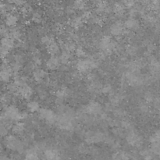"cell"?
Listing matches in <instances>:
<instances>
[{
	"label": "cell",
	"instance_id": "9",
	"mask_svg": "<svg viewBox=\"0 0 160 160\" xmlns=\"http://www.w3.org/2000/svg\"><path fill=\"white\" fill-rule=\"evenodd\" d=\"M15 47V40L11 37H4L1 42V55L2 58L4 59L9 52H10Z\"/></svg>",
	"mask_w": 160,
	"mask_h": 160
},
{
	"label": "cell",
	"instance_id": "46",
	"mask_svg": "<svg viewBox=\"0 0 160 160\" xmlns=\"http://www.w3.org/2000/svg\"><path fill=\"white\" fill-rule=\"evenodd\" d=\"M74 11H75V9L73 8V6H72V7H67V9H66V12H67V14H69V15H72V14L74 13Z\"/></svg>",
	"mask_w": 160,
	"mask_h": 160
},
{
	"label": "cell",
	"instance_id": "24",
	"mask_svg": "<svg viewBox=\"0 0 160 160\" xmlns=\"http://www.w3.org/2000/svg\"><path fill=\"white\" fill-rule=\"evenodd\" d=\"M85 20L82 16H76L70 20V26L73 28H80L83 26Z\"/></svg>",
	"mask_w": 160,
	"mask_h": 160
},
{
	"label": "cell",
	"instance_id": "38",
	"mask_svg": "<svg viewBox=\"0 0 160 160\" xmlns=\"http://www.w3.org/2000/svg\"><path fill=\"white\" fill-rule=\"evenodd\" d=\"M126 52L129 56H135L138 53V48L134 45H128L126 48Z\"/></svg>",
	"mask_w": 160,
	"mask_h": 160
},
{
	"label": "cell",
	"instance_id": "6",
	"mask_svg": "<svg viewBox=\"0 0 160 160\" xmlns=\"http://www.w3.org/2000/svg\"><path fill=\"white\" fill-rule=\"evenodd\" d=\"M106 140V135L100 131H88L84 135V141L88 145L98 144Z\"/></svg>",
	"mask_w": 160,
	"mask_h": 160
},
{
	"label": "cell",
	"instance_id": "30",
	"mask_svg": "<svg viewBox=\"0 0 160 160\" xmlns=\"http://www.w3.org/2000/svg\"><path fill=\"white\" fill-rule=\"evenodd\" d=\"M13 82H15L16 84L19 86V87H21V86L28 84L26 77L22 76V75H19V74L15 75V77H14Z\"/></svg>",
	"mask_w": 160,
	"mask_h": 160
},
{
	"label": "cell",
	"instance_id": "16",
	"mask_svg": "<svg viewBox=\"0 0 160 160\" xmlns=\"http://www.w3.org/2000/svg\"><path fill=\"white\" fill-rule=\"evenodd\" d=\"M124 27L125 29L128 30V31H138L140 28V23L137 19L134 17H131L127 19L126 21L124 22Z\"/></svg>",
	"mask_w": 160,
	"mask_h": 160
},
{
	"label": "cell",
	"instance_id": "47",
	"mask_svg": "<svg viewBox=\"0 0 160 160\" xmlns=\"http://www.w3.org/2000/svg\"><path fill=\"white\" fill-rule=\"evenodd\" d=\"M1 160H9V158L7 157V156H2V158H1Z\"/></svg>",
	"mask_w": 160,
	"mask_h": 160
},
{
	"label": "cell",
	"instance_id": "11",
	"mask_svg": "<svg viewBox=\"0 0 160 160\" xmlns=\"http://www.w3.org/2000/svg\"><path fill=\"white\" fill-rule=\"evenodd\" d=\"M126 140L127 142L133 147H140L143 143V138L142 136L134 131H131L128 133Z\"/></svg>",
	"mask_w": 160,
	"mask_h": 160
},
{
	"label": "cell",
	"instance_id": "14",
	"mask_svg": "<svg viewBox=\"0 0 160 160\" xmlns=\"http://www.w3.org/2000/svg\"><path fill=\"white\" fill-rule=\"evenodd\" d=\"M109 32L114 37H120L125 32L124 24L120 21L115 22L109 28Z\"/></svg>",
	"mask_w": 160,
	"mask_h": 160
},
{
	"label": "cell",
	"instance_id": "41",
	"mask_svg": "<svg viewBox=\"0 0 160 160\" xmlns=\"http://www.w3.org/2000/svg\"><path fill=\"white\" fill-rule=\"evenodd\" d=\"M123 6L128 9H132L134 8V5H135V0H123Z\"/></svg>",
	"mask_w": 160,
	"mask_h": 160
},
{
	"label": "cell",
	"instance_id": "5",
	"mask_svg": "<svg viewBox=\"0 0 160 160\" xmlns=\"http://www.w3.org/2000/svg\"><path fill=\"white\" fill-rule=\"evenodd\" d=\"M98 46L102 50V52L107 56L117 48V44L116 41L112 39L110 36H105L100 40Z\"/></svg>",
	"mask_w": 160,
	"mask_h": 160
},
{
	"label": "cell",
	"instance_id": "4",
	"mask_svg": "<svg viewBox=\"0 0 160 160\" xmlns=\"http://www.w3.org/2000/svg\"><path fill=\"white\" fill-rule=\"evenodd\" d=\"M4 145L8 149L19 152H22L24 148L23 143L16 135L6 136L4 139Z\"/></svg>",
	"mask_w": 160,
	"mask_h": 160
},
{
	"label": "cell",
	"instance_id": "21",
	"mask_svg": "<svg viewBox=\"0 0 160 160\" xmlns=\"http://www.w3.org/2000/svg\"><path fill=\"white\" fill-rule=\"evenodd\" d=\"M46 48L47 52H48V54L51 55V56H56L59 52V50H60L59 45L55 40L52 41L50 44H48L46 46Z\"/></svg>",
	"mask_w": 160,
	"mask_h": 160
},
{
	"label": "cell",
	"instance_id": "23",
	"mask_svg": "<svg viewBox=\"0 0 160 160\" xmlns=\"http://www.w3.org/2000/svg\"><path fill=\"white\" fill-rule=\"evenodd\" d=\"M12 131L15 135H21L25 131V125L22 122H17L15 124L12 125Z\"/></svg>",
	"mask_w": 160,
	"mask_h": 160
},
{
	"label": "cell",
	"instance_id": "48",
	"mask_svg": "<svg viewBox=\"0 0 160 160\" xmlns=\"http://www.w3.org/2000/svg\"><path fill=\"white\" fill-rule=\"evenodd\" d=\"M159 121H160V111H159Z\"/></svg>",
	"mask_w": 160,
	"mask_h": 160
},
{
	"label": "cell",
	"instance_id": "32",
	"mask_svg": "<svg viewBox=\"0 0 160 160\" xmlns=\"http://www.w3.org/2000/svg\"><path fill=\"white\" fill-rule=\"evenodd\" d=\"M31 20L34 22V23H37V24H39L42 22L43 20V17H42V15L41 12H34L32 13V16H31Z\"/></svg>",
	"mask_w": 160,
	"mask_h": 160
},
{
	"label": "cell",
	"instance_id": "34",
	"mask_svg": "<svg viewBox=\"0 0 160 160\" xmlns=\"http://www.w3.org/2000/svg\"><path fill=\"white\" fill-rule=\"evenodd\" d=\"M150 150L153 155H156V156H160V142H155V143H152L150 145Z\"/></svg>",
	"mask_w": 160,
	"mask_h": 160
},
{
	"label": "cell",
	"instance_id": "31",
	"mask_svg": "<svg viewBox=\"0 0 160 160\" xmlns=\"http://www.w3.org/2000/svg\"><path fill=\"white\" fill-rule=\"evenodd\" d=\"M86 6V1L85 0H74L73 2V8L75 9H79V10H82V9H85Z\"/></svg>",
	"mask_w": 160,
	"mask_h": 160
},
{
	"label": "cell",
	"instance_id": "28",
	"mask_svg": "<svg viewBox=\"0 0 160 160\" xmlns=\"http://www.w3.org/2000/svg\"><path fill=\"white\" fill-rule=\"evenodd\" d=\"M25 160H39L37 150L31 148L27 151L26 155H25Z\"/></svg>",
	"mask_w": 160,
	"mask_h": 160
},
{
	"label": "cell",
	"instance_id": "25",
	"mask_svg": "<svg viewBox=\"0 0 160 160\" xmlns=\"http://www.w3.org/2000/svg\"><path fill=\"white\" fill-rule=\"evenodd\" d=\"M125 6H123V3H115L112 8V11H113L114 13L116 14L118 17H122V16L124 15L125 13Z\"/></svg>",
	"mask_w": 160,
	"mask_h": 160
},
{
	"label": "cell",
	"instance_id": "20",
	"mask_svg": "<svg viewBox=\"0 0 160 160\" xmlns=\"http://www.w3.org/2000/svg\"><path fill=\"white\" fill-rule=\"evenodd\" d=\"M18 17L15 13H9L5 17V24L9 28H15L18 23Z\"/></svg>",
	"mask_w": 160,
	"mask_h": 160
},
{
	"label": "cell",
	"instance_id": "3",
	"mask_svg": "<svg viewBox=\"0 0 160 160\" xmlns=\"http://www.w3.org/2000/svg\"><path fill=\"white\" fill-rule=\"evenodd\" d=\"M98 67V61L95 60L93 58H84V59H80L78 61L76 65V68L80 73H88L93 69Z\"/></svg>",
	"mask_w": 160,
	"mask_h": 160
},
{
	"label": "cell",
	"instance_id": "17",
	"mask_svg": "<svg viewBox=\"0 0 160 160\" xmlns=\"http://www.w3.org/2000/svg\"><path fill=\"white\" fill-rule=\"evenodd\" d=\"M70 93H71V92H70V90L67 87L61 88H59V90L56 91V100H57L61 105H62V101L65 100L66 98H68V97L70 95Z\"/></svg>",
	"mask_w": 160,
	"mask_h": 160
},
{
	"label": "cell",
	"instance_id": "37",
	"mask_svg": "<svg viewBox=\"0 0 160 160\" xmlns=\"http://www.w3.org/2000/svg\"><path fill=\"white\" fill-rule=\"evenodd\" d=\"M8 123H2L1 127H0V134L2 138H6V136H8V127H7Z\"/></svg>",
	"mask_w": 160,
	"mask_h": 160
},
{
	"label": "cell",
	"instance_id": "7",
	"mask_svg": "<svg viewBox=\"0 0 160 160\" xmlns=\"http://www.w3.org/2000/svg\"><path fill=\"white\" fill-rule=\"evenodd\" d=\"M39 118L44 120L45 123L48 124H55L57 121V117L56 112L50 109L47 108H42L38 111Z\"/></svg>",
	"mask_w": 160,
	"mask_h": 160
},
{
	"label": "cell",
	"instance_id": "13",
	"mask_svg": "<svg viewBox=\"0 0 160 160\" xmlns=\"http://www.w3.org/2000/svg\"><path fill=\"white\" fill-rule=\"evenodd\" d=\"M33 94H34V90H33L32 88L28 84H26L19 88V90L17 92V95H19L23 99L29 100L31 98Z\"/></svg>",
	"mask_w": 160,
	"mask_h": 160
},
{
	"label": "cell",
	"instance_id": "18",
	"mask_svg": "<svg viewBox=\"0 0 160 160\" xmlns=\"http://www.w3.org/2000/svg\"><path fill=\"white\" fill-rule=\"evenodd\" d=\"M32 75L34 81L38 84H41L45 81V78H46V72L42 69L37 68L33 71Z\"/></svg>",
	"mask_w": 160,
	"mask_h": 160
},
{
	"label": "cell",
	"instance_id": "33",
	"mask_svg": "<svg viewBox=\"0 0 160 160\" xmlns=\"http://www.w3.org/2000/svg\"><path fill=\"white\" fill-rule=\"evenodd\" d=\"M19 86L16 84L15 82H10L7 84L6 86V88L9 93H12V94H17V92L19 90Z\"/></svg>",
	"mask_w": 160,
	"mask_h": 160
},
{
	"label": "cell",
	"instance_id": "19",
	"mask_svg": "<svg viewBox=\"0 0 160 160\" xmlns=\"http://www.w3.org/2000/svg\"><path fill=\"white\" fill-rule=\"evenodd\" d=\"M44 156L46 160H59L60 155L55 148H47L44 152Z\"/></svg>",
	"mask_w": 160,
	"mask_h": 160
},
{
	"label": "cell",
	"instance_id": "26",
	"mask_svg": "<svg viewBox=\"0 0 160 160\" xmlns=\"http://www.w3.org/2000/svg\"><path fill=\"white\" fill-rule=\"evenodd\" d=\"M27 109L29 112H38L40 110V104L38 102L34 101V100H31L29 101L27 104Z\"/></svg>",
	"mask_w": 160,
	"mask_h": 160
},
{
	"label": "cell",
	"instance_id": "35",
	"mask_svg": "<svg viewBox=\"0 0 160 160\" xmlns=\"http://www.w3.org/2000/svg\"><path fill=\"white\" fill-rule=\"evenodd\" d=\"M148 141H149V142L151 144L155 143V142H160V129L155 131V132L150 136Z\"/></svg>",
	"mask_w": 160,
	"mask_h": 160
},
{
	"label": "cell",
	"instance_id": "22",
	"mask_svg": "<svg viewBox=\"0 0 160 160\" xmlns=\"http://www.w3.org/2000/svg\"><path fill=\"white\" fill-rule=\"evenodd\" d=\"M149 70L154 76L159 75L160 73V62L155 58L150 60L149 62Z\"/></svg>",
	"mask_w": 160,
	"mask_h": 160
},
{
	"label": "cell",
	"instance_id": "15",
	"mask_svg": "<svg viewBox=\"0 0 160 160\" xmlns=\"http://www.w3.org/2000/svg\"><path fill=\"white\" fill-rule=\"evenodd\" d=\"M60 59L59 57L56 56H52L46 61L45 62V67L48 70H51V71H55L57 70L60 66Z\"/></svg>",
	"mask_w": 160,
	"mask_h": 160
},
{
	"label": "cell",
	"instance_id": "39",
	"mask_svg": "<svg viewBox=\"0 0 160 160\" xmlns=\"http://www.w3.org/2000/svg\"><path fill=\"white\" fill-rule=\"evenodd\" d=\"M77 47L76 45H75L74 42H70L66 43L65 45V50L67 52H75Z\"/></svg>",
	"mask_w": 160,
	"mask_h": 160
},
{
	"label": "cell",
	"instance_id": "8",
	"mask_svg": "<svg viewBox=\"0 0 160 160\" xmlns=\"http://www.w3.org/2000/svg\"><path fill=\"white\" fill-rule=\"evenodd\" d=\"M102 106L96 101L90 102L84 107V112L91 116H99L102 113Z\"/></svg>",
	"mask_w": 160,
	"mask_h": 160
},
{
	"label": "cell",
	"instance_id": "42",
	"mask_svg": "<svg viewBox=\"0 0 160 160\" xmlns=\"http://www.w3.org/2000/svg\"><path fill=\"white\" fill-rule=\"evenodd\" d=\"M102 92L103 94H106H106H111L112 92V85H110L109 84L103 85L102 88Z\"/></svg>",
	"mask_w": 160,
	"mask_h": 160
},
{
	"label": "cell",
	"instance_id": "27",
	"mask_svg": "<svg viewBox=\"0 0 160 160\" xmlns=\"http://www.w3.org/2000/svg\"><path fill=\"white\" fill-rule=\"evenodd\" d=\"M70 59H71V52L66 51V50H64L59 56L60 62L62 65H67L70 62Z\"/></svg>",
	"mask_w": 160,
	"mask_h": 160
},
{
	"label": "cell",
	"instance_id": "29",
	"mask_svg": "<svg viewBox=\"0 0 160 160\" xmlns=\"http://www.w3.org/2000/svg\"><path fill=\"white\" fill-rule=\"evenodd\" d=\"M112 159L113 160H129V155L123 151H118L115 152L112 156Z\"/></svg>",
	"mask_w": 160,
	"mask_h": 160
},
{
	"label": "cell",
	"instance_id": "12",
	"mask_svg": "<svg viewBox=\"0 0 160 160\" xmlns=\"http://www.w3.org/2000/svg\"><path fill=\"white\" fill-rule=\"evenodd\" d=\"M12 77V71L11 70V67H9L6 63L3 62L2 65L1 73H0V78L2 81L5 84H9L10 83L11 78Z\"/></svg>",
	"mask_w": 160,
	"mask_h": 160
},
{
	"label": "cell",
	"instance_id": "44",
	"mask_svg": "<svg viewBox=\"0 0 160 160\" xmlns=\"http://www.w3.org/2000/svg\"><path fill=\"white\" fill-rule=\"evenodd\" d=\"M9 2L15 6H23L25 4L24 0H9Z\"/></svg>",
	"mask_w": 160,
	"mask_h": 160
},
{
	"label": "cell",
	"instance_id": "2",
	"mask_svg": "<svg viewBox=\"0 0 160 160\" xmlns=\"http://www.w3.org/2000/svg\"><path fill=\"white\" fill-rule=\"evenodd\" d=\"M2 123H9V122H20L23 120V112L19 110L17 106L9 105L3 109L1 117Z\"/></svg>",
	"mask_w": 160,
	"mask_h": 160
},
{
	"label": "cell",
	"instance_id": "40",
	"mask_svg": "<svg viewBox=\"0 0 160 160\" xmlns=\"http://www.w3.org/2000/svg\"><path fill=\"white\" fill-rule=\"evenodd\" d=\"M10 96H9V95L8 93H6V94H3L2 95V99H1V102L2 104V106H5V107L6 106H7L8 103L10 102Z\"/></svg>",
	"mask_w": 160,
	"mask_h": 160
},
{
	"label": "cell",
	"instance_id": "36",
	"mask_svg": "<svg viewBox=\"0 0 160 160\" xmlns=\"http://www.w3.org/2000/svg\"><path fill=\"white\" fill-rule=\"evenodd\" d=\"M75 54H76V56H78V57H79L80 59H84V58L87 57L85 50L81 46L77 47L76 50H75Z\"/></svg>",
	"mask_w": 160,
	"mask_h": 160
},
{
	"label": "cell",
	"instance_id": "43",
	"mask_svg": "<svg viewBox=\"0 0 160 160\" xmlns=\"http://www.w3.org/2000/svg\"><path fill=\"white\" fill-rule=\"evenodd\" d=\"M52 41H54V38L52 37H50V36H48V35H45L43 36V37L42 38V39H41V42H42V44H44L45 45H48V44L51 43Z\"/></svg>",
	"mask_w": 160,
	"mask_h": 160
},
{
	"label": "cell",
	"instance_id": "45",
	"mask_svg": "<svg viewBox=\"0 0 160 160\" xmlns=\"http://www.w3.org/2000/svg\"><path fill=\"white\" fill-rule=\"evenodd\" d=\"M145 98L147 102H152L155 101L154 95H153L151 92H147L145 95Z\"/></svg>",
	"mask_w": 160,
	"mask_h": 160
},
{
	"label": "cell",
	"instance_id": "10",
	"mask_svg": "<svg viewBox=\"0 0 160 160\" xmlns=\"http://www.w3.org/2000/svg\"><path fill=\"white\" fill-rule=\"evenodd\" d=\"M127 81L128 84L134 87L142 85L144 83V79L141 75H139V72L129 71L126 75Z\"/></svg>",
	"mask_w": 160,
	"mask_h": 160
},
{
	"label": "cell",
	"instance_id": "1",
	"mask_svg": "<svg viewBox=\"0 0 160 160\" xmlns=\"http://www.w3.org/2000/svg\"><path fill=\"white\" fill-rule=\"evenodd\" d=\"M57 121L56 124L58 128L63 131H71L73 128L74 121V112L69 107H66L63 105H60L59 114L57 115Z\"/></svg>",
	"mask_w": 160,
	"mask_h": 160
}]
</instances>
